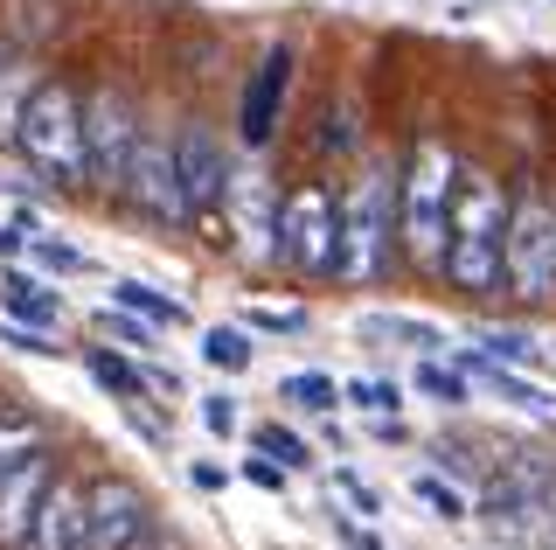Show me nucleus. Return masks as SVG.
Wrapping results in <instances>:
<instances>
[{"label": "nucleus", "mask_w": 556, "mask_h": 550, "mask_svg": "<svg viewBox=\"0 0 556 550\" xmlns=\"http://www.w3.org/2000/svg\"><path fill=\"white\" fill-rule=\"evenodd\" d=\"M501 245H508V196L486 175H459L452 196V230H445V279L459 293H494L501 286Z\"/></svg>", "instance_id": "nucleus-1"}, {"label": "nucleus", "mask_w": 556, "mask_h": 550, "mask_svg": "<svg viewBox=\"0 0 556 550\" xmlns=\"http://www.w3.org/2000/svg\"><path fill=\"white\" fill-rule=\"evenodd\" d=\"M466 167L452 161L439 140H417L404 188H396V237L417 258V272H439L445 265V230H452V196H459Z\"/></svg>", "instance_id": "nucleus-2"}, {"label": "nucleus", "mask_w": 556, "mask_h": 550, "mask_svg": "<svg viewBox=\"0 0 556 550\" xmlns=\"http://www.w3.org/2000/svg\"><path fill=\"white\" fill-rule=\"evenodd\" d=\"M14 147L28 153V167H42L49 182L77 188L91 182V153H84V98L70 84H35L22 118H14Z\"/></svg>", "instance_id": "nucleus-3"}, {"label": "nucleus", "mask_w": 556, "mask_h": 550, "mask_svg": "<svg viewBox=\"0 0 556 550\" xmlns=\"http://www.w3.org/2000/svg\"><path fill=\"white\" fill-rule=\"evenodd\" d=\"M390 237H396V182L390 167H362L341 196V265L334 279L376 286L390 272Z\"/></svg>", "instance_id": "nucleus-4"}, {"label": "nucleus", "mask_w": 556, "mask_h": 550, "mask_svg": "<svg viewBox=\"0 0 556 550\" xmlns=\"http://www.w3.org/2000/svg\"><path fill=\"white\" fill-rule=\"evenodd\" d=\"M501 279H508L515 300H529V307L556 300V202H549V196H515V202H508Z\"/></svg>", "instance_id": "nucleus-5"}, {"label": "nucleus", "mask_w": 556, "mask_h": 550, "mask_svg": "<svg viewBox=\"0 0 556 550\" xmlns=\"http://www.w3.org/2000/svg\"><path fill=\"white\" fill-rule=\"evenodd\" d=\"M278 265L306 272V279H327L341 265V202L320 182H300L278 210Z\"/></svg>", "instance_id": "nucleus-6"}, {"label": "nucleus", "mask_w": 556, "mask_h": 550, "mask_svg": "<svg viewBox=\"0 0 556 550\" xmlns=\"http://www.w3.org/2000/svg\"><path fill=\"white\" fill-rule=\"evenodd\" d=\"M139 105L132 91H112V84H98L91 98H84V153H91V182L118 188V175H126L132 147H139Z\"/></svg>", "instance_id": "nucleus-7"}, {"label": "nucleus", "mask_w": 556, "mask_h": 550, "mask_svg": "<svg viewBox=\"0 0 556 550\" xmlns=\"http://www.w3.org/2000/svg\"><path fill=\"white\" fill-rule=\"evenodd\" d=\"M84 509H91V550H147L161 515H153L147 488L126 474H104L84 488Z\"/></svg>", "instance_id": "nucleus-8"}, {"label": "nucleus", "mask_w": 556, "mask_h": 550, "mask_svg": "<svg viewBox=\"0 0 556 550\" xmlns=\"http://www.w3.org/2000/svg\"><path fill=\"white\" fill-rule=\"evenodd\" d=\"M118 196H126L147 223H188L181 175H174V140H167V133H139L126 175H118Z\"/></svg>", "instance_id": "nucleus-9"}, {"label": "nucleus", "mask_w": 556, "mask_h": 550, "mask_svg": "<svg viewBox=\"0 0 556 550\" xmlns=\"http://www.w3.org/2000/svg\"><path fill=\"white\" fill-rule=\"evenodd\" d=\"M223 216L243 237V258L251 265H278V202L265 167H230V188H223Z\"/></svg>", "instance_id": "nucleus-10"}, {"label": "nucleus", "mask_w": 556, "mask_h": 550, "mask_svg": "<svg viewBox=\"0 0 556 550\" xmlns=\"http://www.w3.org/2000/svg\"><path fill=\"white\" fill-rule=\"evenodd\" d=\"M174 175H181L188 223H202L223 202V188H230V153H223V140L208 126H181L174 133Z\"/></svg>", "instance_id": "nucleus-11"}, {"label": "nucleus", "mask_w": 556, "mask_h": 550, "mask_svg": "<svg viewBox=\"0 0 556 550\" xmlns=\"http://www.w3.org/2000/svg\"><path fill=\"white\" fill-rule=\"evenodd\" d=\"M292 49L278 42L265 49V63L251 71V84H243V105H237V133H243V147H271V133H278V118H286V98H292Z\"/></svg>", "instance_id": "nucleus-12"}, {"label": "nucleus", "mask_w": 556, "mask_h": 550, "mask_svg": "<svg viewBox=\"0 0 556 550\" xmlns=\"http://www.w3.org/2000/svg\"><path fill=\"white\" fill-rule=\"evenodd\" d=\"M22 550H91V509H84L77 480H63V474L49 480V495H42V509H35Z\"/></svg>", "instance_id": "nucleus-13"}, {"label": "nucleus", "mask_w": 556, "mask_h": 550, "mask_svg": "<svg viewBox=\"0 0 556 550\" xmlns=\"http://www.w3.org/2000/svg\"><path fill=\"white\" fill-rule=\"evenodd\" d=\"M452 363H459L466 376H473V384H486V390H494L501 404H515L521 418H535V425H556V390L529 384V376H521L515 363H494V355H480V349H459Z\"/></svg>", "instance_id": "nucleus-14"}, {"label": "nucleus", "mask_w": 556, "mask_h": 550, "mask_svg": "<svg viewBox=\"0 0 556 550\" xmlns=\"http://www.w3.org/2000/svg\"><path fill=\"white\" fill-rule=\"evenodd\" d=\"M42 495H49V453H35L28 467H14L8 480H0V550L28 537V523H35V509H42Z\"/></svg>", "instance_id": "nucleus-15"}, {"label": "nucleus", "mask_w": 556, "mask_h": 550, "mask_svg": "<svg viewBox=\"0 0 556 550\" xmlns=\"http://www.w3.org/2000/svg\"><path fill=\"white\" fill-rule=\"evenodd\" d=\"M84 370H91V384L104 398H118V404H147V390H153V376L132 363V349L126 355L118 349H84Z\"/></svg>", "instance_id": "nucleus-16"}, {"label": "nucleus", "mask_w": 556, "mask_h": 550, "mask_svg": "<svg viewBox=\"0 0 556 550\" xmlns=\"http://www.w3.org/2000/svg\"><path fill=\"white\" fill-rule=\"evenodd\" d=\"M0 307H8V321H22V328H56V321H63V293L22 279V272L0 279Z\"/></svg>", "instance_id": "nucleus-17"}, {"label": "nucleus", "mask_w": 556, "mask_h": 550, "mask_svg": "<svg viewBox=\"0 0 556 550\" xmlns=\"http://www.w3.org/2000/svg\"><path fill=\"white\" fill-rule=\"evenodd\" d=\"M112 307H126V314L153 321V328H188V307L167 300V293H153V286H139V279H112Z\"/></svg>", "instance_id": "nucleus-18"}, {"label": "nucleus", "mask_w": 556, "mask_h": 550, "mask_svg": "<svg viewBox=\"0 0 556 550\" xmlns=\"http://www.w3.org/2000/svg\"><path fill=\"white\" fill-rule=\"evenodd\" d=\"M202 363L223 370V376H243L257 363V341L251 328H230V321H216V328H202Z\"/></svg>", "instance_id": "nucleus-19"}, {"label": "nucleus", "mask_w": 556, "mask_h": 550, "mask_svg": "<svg viewBox=\"0 0 556 550\" xmlns=\"http://www.w3.org/2000/svg\"><path fill=\"white\" fill-rule=\"evenodd\" d=\"M362 335L369 341H404V349H417V355L445 349V335L431 328V321H410V314H362Z\"/></svg>", "instance_id": "nucleus-20"}, {"label": "nucleus", "mask_w": 556, "mask_h": 550, "mask_svg": "<svg viewBox=\"0 0 556 550\" xmlns=\"http://www.w3.org/2000/svg\"><path fill=\"white\" fill-rule=\"evenodd\" d=\"M410 384L425 390L431 404H452V411H459V404H473V376H466L459 363H439V355H425V363H417V376H410Z\"/></svg>", "instance_id": "nucleus-21"}, {"label": "nucleus", "mask_w": 556, "mask_h": 550, "mask_svg": "<svg viewBox=\"0 0 556 550\" xmlns=\"http://www.w3.org/2000/svg\"><path fill=\"white\" fill-rule=\"evenodd\" d=\"M42 453V425L35 418H14V411H0V480L14 467H28V460Z\"/></svg>", "instance_id": "nucleus-22"}, {"label": "nucleus", "mask_w": 556, "mask_h": 550, "mask_svg": "<svg viewBox=\"0 0 556 550\" xmlns=\"http://www.w3.org/2000/svg\"><path fill=\"white\" fill-rule=\"evenodd\" d=\"M278 398L300 404V411H334L341 404V384H334V376H320V370H300V376H278Z\"/></svg>", "instance_id": "nucleus-23"}, {"label": "nucleus", "mask_w": 556, "mask_h": 550, "mask_svg": "<svg viewBox=\"0 0 556 550\" xmlns=\"http://www.w3.org/2000/svg\"><path fill=\"white\" fill-rule=\"evenodd\" d=\"M28 258L42 272H56V279H84V272H98V258L77 251V245H63V237H28Z\"/></svg>", "instance_id": "nucleus-24"}, {"label": "nucleus", "mask_w": 556, "mask_h": 550, "mask_svg": "<svg viewBox=\"0 0 556 550\" xmlns=\"http://www.w3.org/2000/svg\"><path fill=\"white\" fill-rule=\"evenodd\" d=\"M341 398H348V404H362L369 418H390V411L404 404V384H396V376H348Z\"/></svg>", "instance_id": "nucleus-25"}, {"label": "nucleus", "mask_w": 556, "mask_h": 550, "mask_svg": "<svg viewBox=\"0 0 556 550\" xmlns=\"http://www.w3.org/2000/svg\"><path fill=\"white\" fill-rule=\"evenodd\" d=\"M98 335L118 341V349H132V355L153 349V321H139V314H126V307H112V300L98 307Z\"/></svg>", "instance_id": "nucleus-26"}, {"label": "nucleus", "mask_w": 556, "mask_h": 550, "mask_svg": "<svg viewBox=\"0 0 556 550\" xmlns=\"http://www.w3.org/2000/svg\"><path fill=\"white\" fill-rule=\"evenodd\" d=\"M480 349L494 355V363H515V370H529V363H543V355H549L529 328H486V335H480Z\"/></svg>", "instance_id": "nucleus-27"}, {"label": "nucleus", "mask_w": 556, "mask_h": 550, "mask_svg": "<svg viewBox=\"0 0 556 550\" xmlns=\"http://www.w3.org/2000/svg\"><path fill=\"white\" fill-rule=\"evenodd\" d=\"M257 453L278 460V467H313V446L292 425H257Z\"/></svg>", "instance_id": "nucleus-28"}, {"label": "nucleus", "mask_w": 556, "mask_h": 550, "mask_svg": "<svg viewBox=\"0 0 556 550\" xmlns=\"http://www.w3.org/2000/svg\"><path fill=\"white\" fill-rule=\"evenodd\" d=\"M410 495H417V502H425L431 515H439V523H459V515H473V509H466V495L452 488V480H439V474H417V480H410Z\"/></svg>", "instance_id": "nucleus-29"}, {"label": "nucleus", "mask_w": 556, "mask_h": 550, "mask_svg": "<svg viewBox=\"0 0 556 550\" xmlns=\"http://www.w3.org/2000/svg\"><path fill=\"white\" fill-rule=\"evenodd\" d=\"M243 328H251V335H306L313 314H306V307H251Z\"/></svg>", "instance_id": "nucleus-30"}, {"label": "nucleus", "mask_w": 556, "mask_h": 550, "mask_svg": "<svg viewBox=\"0 0 556 550\" xmlns=\"http://www.w3.org/2000/svg\"><path fill=\"white\" fill-rule=\"evenodd\" d=\"M202 425H208L216 439H230L237 425H243V411H237V398H230V390H208V398H202Z\"/></svg>", "instance_id": "nucleus-31"}, {"label": "nucleus", "mask_w": 556, "mask_h": 550, "mask_svg": "<svg viewBox=\"0 0 556 550\" xmlns=\"http://www.w3.org/2000/svg\"><path fill=\"white\" fill-rule=\"evenodd\" d=\"M0 341L22 355H56V341H49V328H22V321H0Z\"/></svg>", "instance_id": "nucleus-32"}, {"label": "nucleus", "mask_w": 556, "mask_h": 550, "mask_svg": "<svg viewBox=\"0 0 556 550\" xmlns=\"http://www.w3.org/2000/svg\"><path fill=\"white\" fill-rule=\"evenodd\" d=\"M28 91H35V84H22L14 71H0V133H14V118H22V105H28Z\"/></svg>", "instance_id": "nucleus-33"}, {"label": "nucleus", "mask_w": 556, "mask_h": 550, "mask_svg": "<svg viewBox=\"0 0 556 550\" xmlns=\"http://www.w3.org/2000/svg\"><path fill=\"white\" fill-rule=\"evenodd\" d=\"M243 480H251V488H265V495H286V480H292V467H278V460H243Z\"/></svg>", "instance_id": "nucleus-34"}, {"label": "nucleus", "mask_w": 556, "mask_h": 550, "mask_svg": "<svg viewBox=\"0 0 556 550\" xmlns=\"http://www.w3.org/2000/svg\"><path fill=\"white\" fill-rule=\"evenodd\" d=\"M188 480H195V488H202V495H216V488H223V480H230V474H223V467H216V460H195V467H188Z\"/></svg>", "instance_id": "nucleus-35"}, {"label": "nucleus", "mask_w": 556, "mask_h": 550, "mask_svg": "<svg viewBox=\"0 0 556 550\" xmlns=\"http://www.w3.org/2000/svg\"><path fill=\"white\" fill-rule=\"evenodd\" d=\"M320 147H348V118L327 112V126H320Z\"/></svg>", "instance_id": "nucleus-36"}, {"label": "nucleus", "mask_w": 556, "mask_h": 550, "mask_svg": "<svg viewBox=\"0 0 556 550\" xmlns=\"http://www.w3.org/2000/svg\"><path fill=\"white\" fill-rule=\"evenodd\" d=\"M334 529H341V537H348V543H355V550H382V543L369 537V529H355V523H341V515H334Z\"/></svg>", "instance_id": "nucleus-37"}, {"label": "nucleus", "mask_w": 556, "mask_h": 550, "mask_svg": "<svg viewBox=\"0 0 556 550\" xmlns=\"http://www.w3.org/2000/svg\"><path fill=\"white\" fill-rule=\"evenodd\" d=\"M14 251H28V237L14 230V223H0V258H14Z\"/></svg>", "instance_id": "nucleus-38"}]
</instances>
